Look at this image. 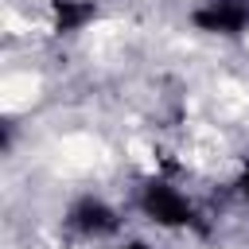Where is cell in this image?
<instances>
[{
	"instance_id": "1",
	"label": "cell",
	"mask_w": 249,
	"mask_h": 249,
	"mask_svg": "<svg viewBox=\"0 0 249 249\" xmlns=\"http://www.w3.org/2000/svg\"><path fill=\"white\" fill-rule=\"evenodd\" d=\"M140 214L148 218V222H156V226H163V230H187V226H195V206H191V198L179 191V187H171L167 179H148L144 187H140Z\"/></svg>"
},
{
	"instance_id": "2",
	"label": "cell",
	"mask_w": 249,
	"mask_h": 249,
	"mask_svg": "<svg viewBox=\"0 0 249 249\" xmlns=\"http://www.w3.org/2000/svg\"><path fill=\"white\" fill-rule=\"evenodd\" d=\"M191 23L206 35H241L249 27V0H202Z\"/></svg>"
},
{
	"instance_id": "3",
	"label": "cell",
	"mask_w": 249,
	"mask_h": 249,
	"mask_svg": "<svg viewBox=\"0 0 249 249\" xmlns=\"http://www.w3.org/2000/svg\"><path fill=\"white\" fill-rule=\"evenodd\" d=\"M66 226L74 230V233H82V237H113L117 230H121V214L105 202V198H97V195H86V198H78L74 206H70V214H66Z\"/></svg>"
},
{
	"instance_id": "4",
	"label": "cell",
	"mask_w": 249,
	"mask_h": 249,
	"mask_svg": "<svg viewBox=\"0 0 249 249\" xmlns=\"http://www.w3.org/2000/svg\"><path fill=\"white\" fill-rule=\"evenodd\" d=\"M93 19H97L93 0H51V23H54L58 35H74Z\"/></svg>"
},
{
	"instance_id": "5",
	"label": "cell",
	"mask_w": 249,
	"mask_h": 249,
	"mask_svg": "<svg viewBox=\"0 0 249 249\" xmlns=\"http://www.w3.org/2000/svg\"><path fill=\"white\" fill-rule=\"evenodd\" d=\"M233 187H237V195H241V198L249 202V163L241 167V175H237V183H233Z\"/></svg>"
},
{
	"instance_id": "6",
	"label": "cell",
	"mask_w": 249,
	"mask_h": 249,
	"mask_svg": "<svg viewBox=\"0 0 249 249\" xmlns=\"http://www.w3.org/2000/svg\"><path fill=\"white\" fill-rule=\"evenodd\" d=\"M117 249H152L148 241H124V245H117Z\"/></svg>"
}]
</instances>
